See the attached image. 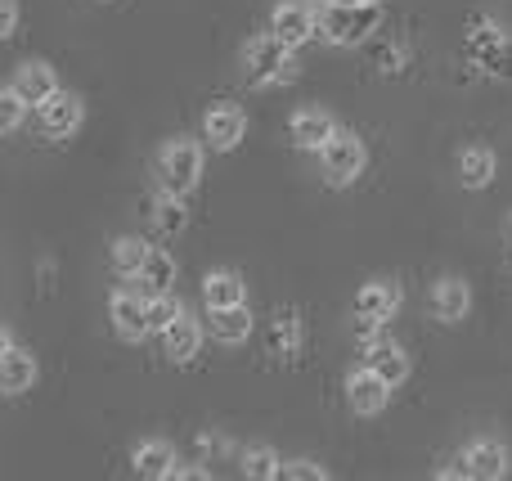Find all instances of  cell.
<instances>
[{
    "label": "cell",
    "mask_w": 512,
    "mask_h": 481,
    "mask_svg": "<svg viewBox=\"0 0 512 481\" xmlns=\"http://www.w3.org/2000/svg\"><path fill=\"white\" fill-rule=\"evenodd\" d=\"M382 9L378 0H360V5H337V0H324V9L315 14V32L324 36L328 45H360L378 32Z\"/></svg>",
    "instance_id": "obj_1"
},
{
    "label": "cell",
    "mask_w": 512,
    "mask_h": 481,
    "mask_svg": "<svg viewBox=\"0 0 512 481\" xmlns=\"http://www.w3.org/2000/svg\"><path fill=\"white\" fill-rule=\"evenodd\" d=\"M243 77H248V86L288 81L292 77V45H283L274 32L248 41V50H243Z\"/></svg>",
    "instance_id": "obj_2"
},
{
    "label": "cell",
    "mask_w": 512,
    "mask_h": 481,
    "mask_svg": "<svg viewBox=\"0 0 512 481\" xmlns=\"http://www.w3.org/2000/svg\"><path fill=\"white\" fill-rule=\"evenodd\" d=\"M319 171H324L328 185H351L364 171V144L351 131H333L319 144Z\"/></svg>",
    "instance_id": "obj_3"
},
{
    "label": "cell",
    "mask_w": 512,
    "mask_h": 481,
    "mask_svg": "<svg viewBox=\"0 0 512 481\" xmlns=\"http://www.w3.org/2000/svg\"><path fill=\"white\" fill-rule=\"evenodd\" d=\"M203 176V149L194 140H171L162 149V194L185 198Z\"/></svg>",
    "instance_id": "obj_4"
},
{
    "label": "cell",
    "mask_w": 512,
    "mask_h": 481,
    "mask_svg": "<svg viewBox=\"0 0 512 481\" xmlns=\"http://www.w3.org/2000/svg\"><path fill=\"white\" fill-rule=\"evenodd\" d=\"M468 59L477 68L495 72V77H512V41L495 23H472L468 32Z\"/></svg>",
    "instance_id": "obj_5"
},
{
    "label": "cell",
    "mask_w": 512,
    "mask_h": 481,
    "mask_svg": "<svg viewBox=\"0 0 512 481\" xmlns=\"http://www.w3.org/2000/svg\"><path fill=\"white\" fill-rule=\"evenodd\" d=\"M364 369H373V374H378L387 387H400L409 378V356L391 338H382V333H378V338L364 342Z\"/></svg>",
    "instance_id": "obj_6"
},
{
    "label": "cell",
    "mask_w": 512,
    "mask_h": 481,
    "mask_svg": "<svg viewBox=\"0 0 512 481\" xmlns=\"http://www.w3.org/2000/svg\"><path fill=\"white\" fill-rule=\"evenodd\" d=\"M508 473V450L499 441H472L459 459V477L472 481H499Z\"/></svg>",
    "instance_id": "obj_7"
},
{
    "label": "cell",
    "mask_w": 512,
    "mask_h": 481,
    "mask_svg": "<svg viewBox=\"0 0 512 481\" xmlns=\"http://www.w3.org/2000/svg\"><path fill=\"white\" fill-rule=\"evenodd\" d=\"M270 32L279 36L283 45H306L310 36H315V9H306L301 0H283L279 9H274V18H270Z\"/></svg>",
    "instance_id": "obj_8"
},
{
    "label": "cell",
    "mask_w": 512,
    "mask_h": 481,
    "mask_svg": "<svg viewBox=\"0 0 512 481\" xmlns=\"http://www.w3.org/2000/svg\"><path fill=\"white\" fill-rule=\"evenodd\" d=\"M351 311L360 315V320H391V315L400 311V284H391V279H373V284H364L360 293H355Z\"/></svg>",
    "instance_id": "obj_9"
},
{
    "label": "cell",
    "mask_w": 512,
    "mask_h": 481,
    "mask_svg": "<svg viewBox=\"0 0 512 481\" xmlns=\"http://www.w3.org/2000/svg\"><path fill=\"white\" fill-rule=\"evenodd\" d=\"M77 126H81V99L68 95V90H54V95L41 104V131L54 135V140H63V135H72Z\"/></svg>",
    "instance_id": "obj_10"
},
{
    "label": "cell",
    "mask_w": 512,
    "mask_h": 481,
    "mask_svg": "<svg viewBox=\"0 0 512 481\" xmlns=\"http://www.w3.org/2000/svg\"><path fill=\"white\" fill-rule=\"evenodd\" d=\"M198 347H203V329H198V320L194 315H185L180 311L176 320L162 329V351H167L176 365H189V360L198 356Z\"/></svg>",
    "instance_id": "obj_11"
},
{
    "label": "cell",
    "mask_w": 512,
    "mask_h": 481,
    "mask_svg": "<svg viewBox=\"0 0 512 481\" xmlns=\"http://www.w3.org/2000/svg\"><path fill=\"white\" fill-rule=\"evenodd\" d=\"M346 396H351V410L355 414H382L387 410V396H391V387L382 383L373 369H355L351 374V383H346Z\"/></svg>",
    "instance_id": "obj_12"
},
{
    "label": "cell",
    "mask_w": 512,
    "mask_h": 481,
    "mask_svg": "<svg viewBox=\"0 0 512 481\" xmlns=\"http://www.w3.org/2000/svg\"><path fill=\"white\" fill-rule=\"evenodd\" d=\"M427 306H432V315L436 320H445V324H454V320H463L468 315V306H472V293H468V284L463 279H436L432 284V297H427Z\"/></svg>",
    "instance_id": "obj_13"
},
{
    "label": "cell",
    "mask_w": 512,
    "mask_h": 481,
    "mask_svg": "<svg viewBox=\"0 0 512 481\" xmlns=\"http://www.w3.org/2000/svg\"><path fill=\"white\" fill-rule=\"evenodd\" d=\"M203 131H207V140H212L216 149H234V144L243 140V131H248V117H243L239 104H216L212 113H207Z\"/></svg>",
    "instance_id": "obj_14"
},
{
    "label": "cell",
    "mask_w": 512,
    "mask_h": 481,
    "mask_svg": "<svg viewBox=\"0 0 512 481\" xmlns=\"http://www.w3.org/2000/svg\"><path fill=\"white\" fill-rule=\"evenodd\" d=\"M59 90V81H54V68L50 63H23L18 68V77H14V95L23 99V104H36L41 108L45 99Z\"/></svg>",
    "instance_id": "obj_15"
},
{
    "label": "cell",
    "mask_w": 512,
    "mask_h": 481,
    "mask_svg": "<svg viewBox=\"0 0 512 481\" xmlns=\"http://www.w3.org/2000/svg\"><path fill=\"white\" fill-rule=\"evenodd\" d=\"M113 324H117V333H122L126 342H140L144 333H149V315H144V297H135V293H113Z\"/></svg>",
    "instance_id": "obj_16"
},
{
    "label": "cell",
    "mask_w": 512,
    "mask_h": 481,
    "mask_svg": "<svg viewBox=\"0 0 512 481\" xmlns=\"http://www.w3.org/2000/svg\"><path fill=\"white\" fill-rule=\"evenodd\" d=\"M270 356L288 360V365L301 356V320H297L292 306H283V311L274 315V324H270Z\"/></svg>",
    "instance_id": "obj_17"
},
{
    "label": "cell",
    "mask_w": 512,
    "mask_h": 481,
    "mask_svg": "<svg viewBox=\"0 0 512 481\" xmlns=\"http://www.w3.org/2000/svg\"><path fill=\"white\" fill-rule=\"evenodd\" d=\"M288 131H292V144H301V149H319L337 126H333V117L319 113V108H301V113H292Z\"/></svg>",
    "instance_id": "obj_18"
},
{
    "label": "cell",
    "mask_w": 512,
    "mask_h": 481,
    "mask_svg": "<svg viewBox=\"0 0 512 481\" xmlns=\"http://www.w3.org/2000/svg\"><path fill=\"white\" fill-rule=\"evenodd\" d=\"M32 383H36V360L27 356V351L9 347L5 356H0V392L18 396V392H27Z\"/></svg>",
    "instance_id": "obj_19"
},
{
    "label": "cell",
    "mask_w": 512,
    "mask_h": 481,
    "mask_svg": "<svg viewBox=\"0 0 512 481\" xmlns=\"http://www.w3.org/2000/svg\"><path fill=\"white\" fill-rule=\"evenodd\" d=\"M243 297H248V288H243V279L234 275V270H212V275L203 279L207 311H216V306H243Z\"/></svg>",
    "instance_id": "obj_20"
},
{
    "label": "cell",
    "mask_w": 512,
    "mask_h": 481,
    "mask_svg": "<svg viewBox=\"0 0 512 481\" xmlns=\"http://www.w3.org/2000/svg\"><path fill=\"white\" fill-rule=\"evenodd\" d=\"M135 279L144 284V293H149V297L171 293V284H176V261H171L162 248H149V252H144V266H140V275H135Z\"/></svg>",
    "instance_id": "obj_21"
},
{
    "label": "cell",
    "mask_w": 512,
    "mask_h": 481,
    "mask_svg": "<svg viewBox=\"0 0 512 481\" xmlns=\"http://www.w3.org/2000/svg\"><path fill=\"white\" fill-rule=\"evenodd\" d=\"M131 464H135V473H140V477L162 481V477L176 473V450H171L167 441H144V446L135 450Z\"/></svg>",
    "instance_id": "obj_22"
},
{
    "label": "cell",
    "mask_w": 512,
    "mask_h": 481,
    "mask_svg": "<svg viewBox=\"0 0 512 481\" xmlns=\"http://www.w3.org/2000/svg\"><path fill=\"white\" fill-rule=\"evenodd\" d=\"M207 320H212V333L230 347V342H243L252 333V315L248 306H216V311H207Z\"/></svg>",
    "instance_id": "obj_23"
},
{
    "label": "cell",
    "mask_w": 512,
    "mask_h": 481,
    "mask_svg": "<svg viewBox=\"0 0 512 481\" xmlns=\"http://www.w3.org/2000/svg\"><path fill=\"white\" fill-rule=\"evenodd\" d=\"M459 176L468 189H486L490 180H495V153L481 149V144H472V149H463L459 158Z\"/></svg>",
    "instance_id": "obj_24"
},
{
    "label": "cell",
    "mask_w": 512,
    "mask_h": 481,
    "mask_svg": "<svg viewBox=\"0 0 512 481\" xmlns=\"http://www.w3.org/2000/svg\"><path fill=\"white\" fill-rule=\"evenodd\" d=\"M180 311H185V306L176 302V293H158V297H149V302H144V315H149V333H162Z\"/></svg>",
    "instance_id": "obj_25"
},
{
    "label": "cell",
    "mask_w": 512,
    "mask_h": 481,
    "mask_svg": "<svg viewBox=\"0 0 512 481\" xmlns=\"http://www.w3.org/2000/svg\"><path fill=\"white\" fill-rule=\"evenodd\" d=\"M185 225H189L185 198L162 194V198H158V230H162V234H185Z\"/></svg>",
    "instance_id": "obj_26"
},
{
    "label": "cell",
    "mask_w": 512,
    "mask_h": 481,
    "mask_svg": "<svg viewBox=\"0 0 512 481\" xmlns=\"http://www.w3.org/2000/svg\"><path fill=\"white\" fill-rule=\"evenodd\" d=\"M144 252H149V243L144 239H117L113 243V266L122 270V275H140Z\"/></svg>",
    "instance_id": "obj_27"
},
{
    "label": "cell",
    "mask_w": 512,
    "mask_h": 481,
    "mask_svg": "<svg viewBox=\"0 0 512 481\" xmlns=\"http://www.w3.org/2000/svg\"><path fill=\"white\" fill-rule=\"evenodd\" d=\"M243 473H248L252 481H270V477H279V455H274L270 446H252L248 455H243Z\"/></svg>",
    "instance_id": "obj_28"
},
{
    "label": "cell",
    "mask_w": 512,
    "mask_h": 481,
    "mask_svg": "<svg viewBox=\"0 0 512 481\" xmlns=\"http://www.w3.org/2000/svg\"><path fill=\"white\" fill-rule=\"evenodd\" d=\"M369 59L382 72H400L405 68V41H369Z\"/></svg>",
    "instance_id": "obj_29"
},
{
    "label": "cell",
    "mask_w": 512,
    "mask_h": 481,
    "mask_svg": "<svg viewBox=\"0 0 512 481\" xmlns=\"http://www.w3.org/2000/svg\"><path fill=\"white\" fill-rule=\"evenodd\" d=\"M23 122V99L14 90H0V131H18Z\"/></svg>",
    "instance_id": "obj_30"
},
{
    "label": "cell",
    "mask_w": 512,
    "mask_h": 481,
    "mask_svg": "<svg viewBox=\"0 0 512 481\" xmlns=\"http://www.w3.org/2000/svg\"><path fill=\"white\" fill-rule=\"evenodd\" d=\"M283 477H292V481H328V473L319 464H310V459H297V464H288V468H279Z\"/></svg>",
    "instance_id": "obj_31"
},
{
    "label": "cell",
    "mask_w": 512,
    "mask_h": 481,
    "mask_svg": "<svg viewBox=\"0 0 512 481\" xmlns=\"http://www.w3.org/2000/svg\"><path fill=\"white\" fill-rule=\"evenodd\" d=\"M14 27H18V5L14 0H0V41H5Z\"/></svg>",
    "instance_id": "obj_32"
},
{
    "label": "cell",
    "mask_w": 512,
    "mask_h": 481,
    "mask_svg": "<svg viewBox=\"0 0 512 481\" xmlns=\"http://www.w3.org/2000/svg\"><path fill=\"white\" fill-rule=\"evenodd\" d=\"M171 477H180V481H207V468H185V473H180V468H176V473H171Z\"/></svg>",
    "instance_id": "obj_33"
},
{
    "label": "cell",
    "mask_w": 512,
    "mask_h": 481,
    "mask_svg": "<svg viewBox=\"0 0 512 481\" xmlns=\"http://www.w3.org/2000/svg\"><path fill=\"white\" fill-rule=\"evenodd\" d=\"M9 347H14V338H9V333H5V329H0V356H5V351H9Z\"/></svg>",
    "instance_id": "obj_34"
},
{
    "label": "cell",
    "mask_w": 512,
    "mask_h": 481,
    "mask_svg": "<svg viewBox=\"0 0 512 481\" xmlns=\"http://www.w3.org/2000/svg\"><path fill=\"white\" fill-rule=\"evenodd\" d=\"M337 5H360V0H337Z\"/></svg>",
    "instance_id": "obj_35"
}]
</instances>
